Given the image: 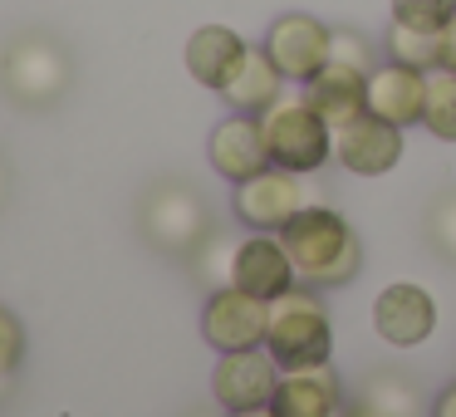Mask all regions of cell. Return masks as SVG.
<instances>
[{"instance_id": "obj_1", "label": "cell", "mask_w": 456, "mask_h": 417, "mask_svg": "<svg viewBox=\"0 0 456 417\" xmlns=\"http://www.w3.org/2000/svg\"><path fill=\"white\" fill-rule=\"evenodd\" d=\"M280 241H285L289 260H295V275L314 290L348 285L363 270V241H358V231L329 207H305L280 231Z\"/></svg>"}, {"instance_id": "obj_2", "label": "cell", "mask_w": 456, "mask_h": 417, "mask_svg": "<svg viewBox=\"0 0 456 417\" xmlns=\"http://www.w3.org/2000/svg\"><path fill=\"white\" fill-rule=\"evenodd\" d=\"M74 84V60L54 35H15L0 50V89L5 99H15L20 109H50L69 94Z\"/></svg>"}, {"instance_id": "obj_3", "label": "cell", "mask_w": 456, "mask_h": 417, "mask_svg": "<svg viewBox=\"0 0 456 417\" xmlns=\"http://www.w3.org/2000/svg\"><path fill=\"white\" fill-rule=\"evenodd\" d=\"M265 348L275 354L280 373L285 368H309V364H329L334 354V324H329L324 299L314 295V285H289L280 299H270V329H265Z\"/></svg>"}, {"instance_id": "obj_4", "label": "cell", "mask_w": 456, "mask_h": 417, "mask_svg": "<svg viewBox=\"0 0 456 417\" xmlns=\"http://www.w3.org/2000/svg\"><path fill=\"white\" fill-rule=\"evenodd\" d=\"M260 128H265V148L275 168H289L299 177L319 172L329 158H334V128L314 113V103L299 94V99H285L280 94L265 113H260Z\"/></svg>"}, {"instance_id": "obj_5", "label": "cell", "mask_w": 456, "mask_h": 417, "mask_svg": "<svg viewBox=\"0 0 456 417\" xmlns=\"http://www.w3.org/2000/svg\"><path fill=\"white\" fill-rule=\"evenodd\" d=\"M138 226L148 236V246H158L162 256H191L211 236V211L197 187L167 177L158 187H148V197L138 207Z\"/></svg>"}, {"instance_id": "obj_6", "label": "cell", "mask_w": 456, "mask_h": 417, "mask_svg": "<svg viewBox=\"0 0 456 417\" xmlns=\"http://www.w3.org/2000/svg\"><path fill=\"white\" fill-rule=\"evenodd\" d=\"M231 201H236L240 226L275 231V236L309 207L305 177H299V172H289V168H275V162H270L265 172H256V177L236 182V197H231Z\"/></svg>"}, {"instance_id": "obj_7", "label": "cell", "mask_w": 456, "mask_h": 417, "mask_svg": "<svg viewBox=\"0 0 456 417\" xmlns=\"http://www.w3.org/2000/svg\"><path fill=\"white\" fill-rule=\"evenodd\" d=\"M329 50H334V30H329L324 20H314V15H305V11L280 15L265 30V54L275 60V70L285 74V84H299V89L329 64Z\"/></svg>"}, {"instance_id": "obj_8", "label": "cell", "mask_w": 456, "mask_h": 417, "mask_svg": "<svg viewBox=\"0 0 456 417\" xmlns=\"http://www.w3.org/2000/svg\"><path fill=\"white\" fill-rule=\"evenodd\" d=\"M270 329V299L246 295L240 285L211 290L207 309H201V339L216 354H236V348H260Z\"/></svg>"}, {"instance_id": "obj_9", "label": "cell", "mask_w": 456, "mask_h": 417, "mask_svg": "<svg viewBox=\"0 0 456 417\" xmlns=\"http://www.w3.org/2000/svg\"><path fill=\"white\" fill-rule=\"evenodd\" d=\"M280 383V364L265 344L260 348H236V354L216 358V373H211V397H216L226 413H240V407H265L275 397Z\"/></svg>"}, {"instance_id": "obj_10", "label": "cell", "mask_w": 456, "mask_h": 417, "mask_svg": "<svg viewBox=\"0 0 456 417\" xmlns=\"http://www.w3.org/2000/svg\"><path fill=\"white\" fill-rule=\"evenodd\" d=\"M334 158L354 177H383L403 162V128L378 113H363V119L334 128Z\"/></svg>"}, {"instance_id": "obj_11", "label": "cell", "mask_w": 456, "mask_h": 417, "mask_svg": "<svg viewBox=\"0 0 456 417\" xmlns=\"http://www.w3.org/2000/svg\"><path fill=\"white\" fill-rule=\"evenodd\" d=\"M373 329L383 344L393 348H417L432 339L436 329V305L432 295H427L422 285H412V280H397V285H387L383 295L373 299Z\"/></svg>"}, {"instance_id": "obj_12", "label": "cell", "mask_w": 456, "mask_h": 417, "mask_svg": "<svg viewBox=\"0 0 456 417\" xmlns=\"http://www.w3.org/2000/svg\"><path fill=\"white\" fill-rule=\"evenodd\" d=\"M207 158L226 182H246V177H256V172H265L270 148H265L260 113H231V119H221L216 128H211Z\"/></svg>"}, {"instance_id": "obj_13", "label": "cell", "mask_w": 456, "mask_h": 417, "mask_svg": "<svg viewBox=\"0 0 456 417\" xmlns=\"http://www.w3.org/2000/svg\"><path fill=\"white\" fill-rule=\"evenodd\" d=\"M231 285H240L246 295H256V299H280L289 285H299L285 241H280L275 231H256V236H246L236 246V275H231Z\"/></svg>"}, {"instance_id": "obj_14", "label": "cell", "mask_w": 456, "mask_h": 417, "mask_svg": "<svg viewBox=\"0 0 456 417\" xmlns=\"http://www.w3.org/2000/svg\"><path fill=\"white\" fill-rule=\"evenodd\" d=\"M275 417H344V388H338L334 364H309V368H285L270 397Z\"/></svg>"}, {"instance_id": "obj_15", "label": "cell", "mask_w": 456, "mask_h": 417, "mask_svg": "<svg viewBox=\"0 0 456 417\" xmlns=\"http://www.w3.org/2000/svg\"><path fill=\"white\" fill-rule=\"evenodd\" d=\"M422 109H427V70L387 60L368 74V113L397 123V128H412V123H422Z\"/></svg>"}, {"instance_id": "obj_16", "label": "cell", "mask_w": 456, "mask_h": 417, "mask_svg": "<svg viewBox=\"0 0 456 417\" xmlns=\"http://www.w3.org/2000/svg\"><path fill=\"white\" fill-rule=\"evenodd\" d=\"M305 99L314 103V113L329 128H344V123H354L368 113V74L354 70V64L329 60L324 70L305 84Z\"/></svg>"}, {"instance_id": "obj_17", "label": "cell", "mask_w": 456, "mask_h": 417, "mask_svg": "<svg viewBox=\"0 0 456 417\" xmlns=\"http://www.w3.org/2000/svg\"><path fill=\"white\" fill-rule=\"evenodd\" d=\"M250 45L240 40L231 25H201L187 40V74L201 84V89H226V79L236 74V64L246 60Z\"/></svg>"}, {"instance_id": "obj_18", "label": "cell", "mask_w": 456, "mask_h": 417, "mask_svg": "<svg viewBox=\"0 0 456 417\" xmlns=\"http://www.w3.org/2000/svg\"><path fill=\"white\" fill-rule=\"evenodd\" d=\"M285 94V74L275 70V60L265 54V45H250L246 60L236 64V74L226 79V89H221V99L231 103L236 113H265L270 103Z\"/></svg>"}, {"instance_id": "obj_19", "label": "cell", "mask_w": 456, "mask_h": 417, "mask_svg": "<svg viewBox=\"0 0 456 417\" xmlns=\"http://www.w3.org/2000/svg\"><path fill=\"white\" fill-rule=\"evenodd\" d=\"M363 403H373L387 417H422L427 413V397L417 388V378L397 373V368H373L363 378Z\"/></svg>"}, {"instance_id": "obj_20", "label": "cell", "mask_w": 456, "mask_h": 417, "mask_svg": "<svg viewBox=\"0 0 456 417\" xmlns=\"http://www.w3.org/2000/svg\"><path fill=\"white\" fill-rule=\"evenodd\" d=\"M236 246H240L236 236H226V231L211 226V236L187 256L191 260V275L207 285V295H211V290H226L231 285V275H236Z\"/></svg>"}, {"instance_id": "obj_21", "label": "cell", "mask_w": 456, "mask_h": 417, "mask_svg": "<svg viewBox=\"0 0 456 417\" xmlns=\"http://www.w3.org/2000/svg\"><path fill=\"white\" fill-rule=\"evenodd\" d=\"M422 128L442 143H456V74L452 70H432L427 74V109H422Z\"/></svg>"}, {"instance_id": "obj_22", "label": "cell", "mask_w": 456, "mask_h": 417, "mask_svg": "<svg viewBox=\"0 0 456 417\" xmlns=\"http://www.w3.org/2000/svg\"><path fill=\"white\" fill-rule=\"evenodd\" d=\"M383 50H387V60H397V64H412V70H427V74L436 70V30H417V25L393 20L383 35Z\"/></svg>"}, {"instance_id": "obj_23", "label": "cell", "mask_w": 456, "mask_h": 417, "mask_svg": "<svg viewBox=\"0 0 456 417\" xmlns=\"http://www.w3.org/2000/svg\"><path fill=\"white\" fill-rule=\"evenodd\" d=\"M427 241L456 266V187L432 201V211H427Z\"/></svg>"}, {"instance_id": "obj_24", "label": "cell", "mask_w": 456, "mask_h": 417, "mask_svg": "<svg viewBox=\"0 0 456 417\" xmlns=\"http://www.w3.org/2000/svg\"><path fill=\"white\" fill-rule=\"evenodd\" d=\"M456 15V0H393V20L417 30H442Z\"/></svg>"}, {"instance_id": "obj_25", "label": "cell", "mask_w": 456, "mask_h": 417, "mask_svg": "<svg viewBox=\"0 0 456 417\" xmlns=\"http://www.w3.org/2000/svg\"><path fill=\"white\" fill-rule=\"evenodd\" d=\"M20 354H25V329L11 309H0V393L11 388V373L20 368Z\"/></svg>"}, {"instance_id": "obj_26", "label": "cell", "mask_w": 456, "mask_h": 417, "mask_svg": "<svg viewBox=\"0 0 456 417\" xmlns=\"http://www.w3.org/2000/svg\"><path fill=\"white\" fill-rule=\"evenodd\" d=\"M329 60L354 64V70H363V74L378 70V64H373V45H368L358 30H334V50H329Z\"/></svg>"}, {"instance_id": "obj_27", "label": "cell", "mask_w": 456, "mask_h": 417, "mask_svg": "<svg viewBox=\"0 0 456 417\" xmlns=\"http://www.w3.org/2000/svg\"><path fill=\"white\" fill-rule=\"evenodd\" d=\"M436 70H452L456 74V15L436 30Z\"/></svg>"}, {"instance_id": "obj_28", "label": "cell", "mask_w": 456, "mask_h": 417, "mask_svg": "<svg viewBox=\"0 0 456 417\" xmlns=\"http://www.w3.org/2000/svg\"><path fill=\"white\" fill-rule=\"evenodd\" d=\"M427 417H456V383H446L442 393L432 397V407H427Z\"/></svg>"}, {"instance_id": "obj_29", "label": "cell", "mask_w": 456, "mask_h": 417, "mask_svg": "<svg viewBox=\"0 0 456 417\" xmlns=\"http://www.w3.org/2000/svg\"><path fill=\"white\" fill-rule=\"evenodd\" d=\"M344 417H387V413H378L373 403H363V397H358L354 407H344Z\"/></svg>"}, {"instance_id": "obj_30", "label": "cell", "mask_w": 456, "mask_h": 417, "mask_svg": "<svg viewBox=\"0 0 456 417\" xmlns=\"http://www.w3.org/2000/svg\"><path fill=\"white\" fill-rule=\"evenodd\" d=\"M226 417H275V413H270V403H265V407H240V413H226Z\"/></svg>"}, {"instance_id": "obj_31", "label": "cell", "mask_w": 456, "mask_h": 417, "mask_svg": "<svg viewBox=\"0 0 456 417\" xmlns=\"http://www.w3.org/2000/svg\"><path fill=\"white\" fill-rule=\"evenodd\" d=\"M5 182H11V172H5V162H0V201H5Z\"/></svg>"}, {"instance_id": "obj_32", "label": "cell", "mask_w": 456, "mask_h": 417, "mask_svg": "<svg viewBox=\"0 0 456 417\" xmlns=\"http://www.w3.org/2000/svg\"><path fill=\"white\" fill-rule=\"evenodd\" d=\"M191 417H211V413H191Z\"/></svg>"}]
</instances>
